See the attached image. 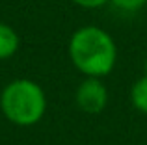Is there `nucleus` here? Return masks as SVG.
Masks as SVG:
<instances>
[{"mask_svg": "<svg viewBox=\"0 0 147 145\" xmlns=\"http://www.w3.org/2000/svg\"><path fill=\"white\" fill-rule=\"evenodd\" d=\"M0 110L13 125L32 127L39 123L47 112V95L37 82L17 78L2 89Z\"/></svg>", "mask_w": 147, "mask_h": 145, "instance_id": "nucleus-2", "label": "nucleus"}, {"mask_svg": "<svg viewBox=\"0 0 147 145\" xmlns=\"http://www.w3.org/2000/svg\"><path fill=\"white\" fill-rule=\"evenodd\" d=\"M145 72H147V62H145Z\"/></svg>", "mask_w": 147, "mask_h": 145, "instance_id": "nucleus-8", "label": "nucleus"}, {"mask_svg": "<svg viewBox=\"0 0 147 145\" xmlns=\"http://www.w3.org/2000/svg\"><path fill=\"white\" fill-rule=\"evenodd\" d=\"M76 104L86 113H99L106 108L108 102V91L104 87L100 78H90L86 76L82 84L76 87Z\"/></svg>", "mask_w": 147, "mask_h": 145, "instance_id": "nucleus-3", "label": "nucleus"}, {"mask_svg": "<svg viewBox=\"0 0 147 145\" xmlns=\"http://www.w3.org/2000/svg\"><path fill=\"white\" fill-rule=\"evenodd\" d=\"M130 102L142 113H147V72L130 87Z\"/></svg>", "mask_w": 147, "mask_h": 145, "instance_id": "nucleus-5", "label": "nucleus"}, {"mask_svg": "<svg viewBox=\"0 0 147 145\" xmlns=\"http://www.w3.org/2000/svg\"><path fill=\"white\" fill-rule=\"evenodd\" d=\"M69 58L84 76L104 78L115 67L117 47L106 30L99 26H82L71 36Z\"/></svg>", "mask_w": 147, "mask_h": 145, "instance_id": "nucleus-1", "label": "nucleus"}, {"mask_svg": "<svg viewBox=\"0 0 147 145\" xmlns=\"http://www.w3.org/2000/svg\"><path fill=\"white\" fill-rule=\"evenodd\" d=\"M110 4L114 7H117L119 11L125 13H136L147 4V0H110Z\"/></svg>", "mask_w": 147, "mask_h": 145, "instance_id": "nucleus-6", "label": "nucleus"}, {"mask_svg": "<svg viewBox=\"0 0 147 145\" xmlns=\"http://www.w3.org/2000/svg\"><path fill=\"white\" fill-rule=\"evenodd\" d=\"M19 45H21L19 34L9 24L0 22V60H9L19 50Z\"/></svg>", "mask_w": 147, "mask_h": 145, "instance_id": "nucleus-4", "label": "nucleus"}, {"mask_svg": "<svg viewBox=\"0 0 147 145\" xmlns=\"http://www.w3.org/2000/svg\"><path fill=\"white\" fill-rule=\"evenodd\" d=\"M71 2L80 7H86V9H95V7L104 6V4H110V0H71Z\"/></svg>", "mask_w": 147, "mask_h": 145, "instance_id": "nucleus-7", "label": "nucleus"}]
</instances>
